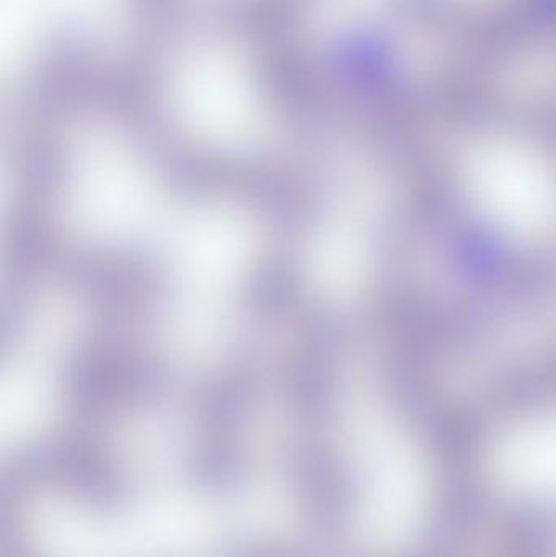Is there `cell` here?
Here are the masks:
<instances>
[{
    "label": "cell",
    "instance_id": "1",
    "mask_svg": "<svg viewBox=\"0 0 556 557\" xmlns=\"http://www.w3.org/2000/svg\"><path fill=\"white\" fill-rule=\"evenodd\" d=\"M144 163L160 186L195 205L221 206L287 234L312 227L316 191L297 170L175 134L144 139Z\"/></svg>",
    "mask_w": 556,
    "mask_h": 557
}]
</instances>
